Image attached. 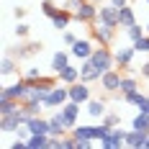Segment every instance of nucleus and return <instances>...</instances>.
Listing matches in <instances>:
<instances>
[{"mask_svg":"<svg viewBox=\"0 0 149 149\" xmlns=\"http://www.w3.org/2000/svg\"><path fill=\"white\" fill-rule=\"evenodd\" d=\"M67 8L72 10L74 21H80V23H93L95 18H98V3H93V0H70L67 3Z\"/></svg>","mask_w":149,"mask_h":149,"instance_id":"obj_1","label":"nucleus"},{"mask_svg":"<svg viewBox=\"0 0 149 149\" xmlns=\"http://www.w3.org/2000/svg\"><path fill=\"white\" fill-rule=\"evenodd\" d=\"M90 62H93V64L100 70V74L116 67V57H113V52H111V49H105V46H100V49H93Z\"/></svg>","mask_w":149,"mask_h":149,"instance_id":"obj_2","label":"nucleus"},{"mask_svg":"<svg viewBox=\"0 0 149 149\" xmlns=\"http://www.w3.org/2000/svg\"><path fill=\"white\" fill-rule=\"evenodd\" d=\"M67 100H70V85H64V82H62L59 88L54 85L52 93L44 98V108H62Z\"/></svg>","mask_w":149,"mask_h":149,"instance_id":"obj_3","label":"nucleus"},{"mask_svg":"<svg viewBox=\"0 0 149 149\" xmlns=\"http://www.w3.org/2000/svg\"><path fill=\"white\" fill-rule=\"evenodd\" d=\"M93 39L95 41H100V46H108L113 41V36H116V26H108L103 21H93Z\"/></svg>","mask_w":149,"mask_h":149,"instance_id":"obj_4","label":"nucleus"},{"mask_svg":"<svg viewBox=\"0 0 149 149\" xmlns=\"http://www.w3.org/2000/svg\"><path fill=\"white\" fill-rule=\"evenodd\" d=\"M21 123H26V116H23V111L18 108L13 113L0 116V131H3V134H15V129H18Z\"/></svg>","mask_w":149,"mask_h":149,"instance_id":"obj_5","label":"nucleus"},{"mask_svg":"<svg viewBox=\"0 0 149 149\" xmlns=\"http://www.w3.org/2000/svg\"><path fill=\"white\" fill-rule=\"evenodd\" d=\"M100 147H103V149H118V147H126V131H123L121 126H111V131L103 136Z\"/></svg>","mask_w":149,"mask_h":149,"instance_id":"obj_6","label":"nucleus"},{"mask_svg":"<svg viewBox=\"0 0 149 149\" xmlns=\"http://www.w3.org/2000/svg\"><path fill=\"white\" fill-rule=\"evenodd\" d=\"M121 80H123V74L118 70H108V72L100 74V88L105 93H118L121 90Z\"/></svg>","mask_w":149,"mask_h":149,"instance_id":"obj_7","label":"nucleus"},{"mask_svg":"<svg viewBox=\"0 0 149 149\" xmlns=\"http://www.w3.org/2000/svg\"><path fill=\"white\" fill-rule=\"evenodd\" d=\"M80 105H82V103L67 100V103L59 108V111H62V118H64V123H67V129H70V131L77 126V118H80Z\"/></svg>","mask_w":149,"mask_h":149,"instance_id":"obj_8","label":"nucleus"},{"mask_svg":"<svg viewBox=\"0 0 149 149\" xmlns=\"http://www.w3.org/2000/svg\"><path fill=\"white\" fill-rule=\"evenodd\" d=\"M136 54H139V52H136V46H134V44H131V46H121V49H116V52H113V57H116V67H121V70H129Z\"/></svg>","mask_w":149,"mask_h":149,"instance_id":"obj_9","label":"nucleus"},{"mask_svg":"<svg viewBox=\"0 0 149 149\" xmlns=\"http://www.w3.org/2000/svg\"><path fill=\"white\" fill-rule=\"evenodd\" d=\"M70 100L85 105L90 100V82H82V80L72 82V85H70Z\"/></svg>","mask_w":149,"mask_h":149,"instance_id":"obj_10","label":"nucleus"},{"mask_svg":"<svg viewBox=\"0 0 149 149\" xmlns=\"http://www.w3.org/2000/svg\"><path fill=\"white\" fill-rule=\"evenodd\" d=\"M67 134H70V129H67V123L62 118V111L54 108V113L49 118V136H67Z\"/></svg>","mask_w":149,"mask_h":149,"instance_id":"obj_11","label":"nucleus"},{"mask_svg":"<svg viewBox=\"0 0 149 149\" xmlns=\"http://www.w3.org/2000/svg\"><path fill=\"white\" fill-rule=\"evenodd\" d=\"M26 93H29V82H26L23 77H21L18 82H13V85H8V88L0 90V95H8V98H13V100H21V103H23Z\"/></svg>","mask_w":149,"mask_h":149,"instance_id":"obj_12","label":"nucleus"},{"mask_svg":"<svg viewBox=\"0 0 149 149\" xmlns=\"http://www.w3.org/2000/svg\"><path fill=\"white\" fill-rule=\"evenodd\" d=\"M95 21H103L108 26H116L118 29V8L113 5V3H108V5H100L98 8V18Z\"/></svg>","mask_w":149,"mask_h":149,"instance_id":"obj_13","label":"nucleus"},{"mask_svg":"<svg viewBox=\"0 0 149 149\" xmlns=\"http://www.w3.org/2000/svg\"><path fill=\"white\" fill-rule=\"evenodd\" d=\"M41 52V44H18V46H10L8 49V54L15 57V59H26V57H33V54H39Z\"/></svg>","mask_w":149,"mask_h":149,"instance_id":"obj_14","label":"nucleus"},{"mask_svg":"<svg viewBox=\"0 0 149 149\" xmlns=\"http://www.w3.org/2000/svg\"><path fill=\"white\" fill-rule=\"evenodd\" d=\"M80 80L82 82H100V70L90 59H82L80 62Z\"/></svg>","mask_w":149,"mask_h":149,"instance_id":"obj_15","label":"nucleus"},{"mask_svg":"<svg viewBox=\"0 0 149 149\" xmlns=\"http://www.w3.org/2000/svg\"><path fill=\"white\" fill-rule=\"evenodd\" d=\"M49 21H52V26H54L57 31H67L70 21H74V15H72V10H70V8H59V10L52 15Z\"/></svg>","mask_w":149,"mask_h":149,"instance_id":"obj_16","label":"nucleus"},{"mask_svg":"<svg viewBox=\"0 0 149 149\" xmlns=\"http://www.w3.org/2000/svg\"><path fill=\"white\" fill-rule=\"evenodd\" d=\"M147 139H149L147 131H141V129H134V126H131V131H126V147L141 149V147H147Z\"/></svg>","mask_w":149,"mask_h":149,"instance_id":"obj_17","label":"nucleus"},{"mask_svg":"<svg viewBox=\"0 0 149 149\" xmlns=\"http://www.w3.org/2000/svg\"><path fill=\"white\" fill-rule=\"evenodd\" d=\"M70 52H72L74 59H90V54H93V44H90L88 39H77L72 46H70Z\"/></svg>","mask_w":149,"mask_h":149,"instance_id":"obj_18","label":"nucleus"},{"mask_svg":"<svg viewBox=\"0 0 149 149\" xmlns=\"http://www.w3.org/2000/svg\"><path fill=\"white\" fill-rule=\"evenodd\" d=\"M85 105H88V111H85V113H88V116H90L93 121H103L105 111H108L105 100H93V98H90V100H88Z\"/></svg>","mask_w":149,"mask_h":149,"instance_id":"obj_19","label":"nucleus"},{"mask_svg":"<svg viewBox=\"0 0 149 149\" xmlns=\"http://www.w3.org/2000/svg\"><path fill=\"white\" fill-rule=\"evenodd\" d=\"M136 23V13H134V8L131 5H123V8H118V29H131Z\"/></svg>","mask_w":149,"mask_h":149,"instance_id":"obj_20","label":"nucleus"},{"mask_svg":"<svg viewBox=\"0 0 149 149\" xmlns=\"http://www.w3.org/2000/svg\"><path fill=\"white\" fill-rule=\"evenodd\" d=\"M26 123H29L31 134H49V118H41V113L26 118Z\"/></svg>","mask_w":149,"mask_h":149,"instance_id":"obj_21","label":"nucleus"},{"mask_svg":"<svg viewBox=\"0 0 149 149\" xmlns=\"http://www.w3.org/2000/svg\"><path fill=\"white\" fill-rule=\"evenodd\" d=\"M70 57H72V52H62V49H59V52H54V57H52V70L59 74L62 70L70 64Z\"/></svg>","mask_w":149,"mask_h":149,"instance_id":"obj_22","label":"nucleus"},{"mask_svg":"<svg viewBox=\"0 0 149 149\" xmlns=\"http://www.w3.org/2000/svg\"><path fill=\"white\" fill-rule=\"evenodd\" d=\"M57 77H59V82H64V85H72V82H77V80H80V67L67 64V67L57 74Z\"/></svg>","mask_w":149,"mask_h":149,"instance_id":"obj_23","label":"nucleus"},{"mask_svg":"<svg viewBox=\"0 0 149 149\" xmlns=\"http://www.w3.org/2000/svg\"><path fill=\"white\" fill-rule=\"evenodd\" d=\"M26 141L29 149H49V134H31Z\"/></svg>","mask_w":149,"mask_h":149,"instance_id":"obj_24","label":"nucleus"},{"mask_svg":"<svg viewBox=\"0 0 149 149\" xmlns=\"http://www.w3.org/2000/svg\"><path fill=\"white\" fill-rule=\"evenodd\" d=\"M0 72L5 74V77H8V74H15V72H18V59L10 57V54H5L3 62H0Z\"/></svg>","mask_w":149,"mask_h":149,"instance_id":"obj_25","label":"nucleus"},{"mask_svg":"<svg viewBox=\"0 0 149 149\" xmlns=\"http://www.w3.org/2000/svg\"><path fill=\"white\" fill-rule=\"evenodd\" d=\"M18 108H21V100H13V98H8V95H0V116L13 113Z\"/></svg>","mask_w":149,"mask_h":149,"instance_id":"obj_26","label":"nucleus"},{"mask_svg":"<svg viewBox=\"0 0 149 149\" xmlns=\"http://www.w3.org/2000/svg\"><path fill=\"white\" fill-rule=\"evenodd\" d=\"M21 111L26 118H31V116H39L44 111V103H21Z\"/></svg>","mask_w":149,"mask_h":149,"instance_id":"obj_27","label":"nucleus"},{"mask_svg":"<svg viewBox=\"0 0 149 149\" xmlns=\"http://www.w3.org/2000/svg\"><path fill=\"white\" fill-rule=\"evenodd\" d=\"M131 126H134V129H141V131H147V134H149V113H141V111H139V113L134 116V121H131Z\"/></svg>","mask_w":149,"mask_h":149,"instance_id":"obj_28","label":"nucleus"},{"mask_svg":"<svg viewBox=\"0 0 149 149\" xmlns=\"http://www.w3.org/2000/svg\"><path fill=\"white\" fill-rule=\"evenodd\" d=\"M134 90H139V82H136V77H123L121 80V95H129V93H134Z\"/></svg>","mask_w":149,"mask_h":149,"instance_id":"obj_29","label":"nucleus"},{"mask_svg":"<svg viewBox=\"0 0 149 149\" xmlns=\"http://www.w3.org/2000/svg\"><path fill=\"white\" fill-rule=\"evenodd\" d=\"M123 100H126L129 105H136V108H139V105H141L144 100H147V95H144V93H139V90H134V93L123 95Z\"/></svg>","mask_w":149,"mask_h":149,"instance_id":"obj_30","label":"nucleus"},{"mask_svg":"<svg viewBox=\"0 0 149 149\" xmlns=\"http://www.w3.org/2000/svg\"><path fill=\"white\" fill-rule=\"evenodd\" d=\"M41 77H44V74H41L39 67H26V70H23V80H26V82H36V80H41Z\"/></svg>","mask_w":149,"mask_h":149,"instance_id":"obj_31","label":"nucleus"},{"mask_svg":"<svg viewBox=\"0 0 149 149\" xmlns=\"http://www.w3.org/2000/svg\"><path fill=\"white\" fill-rule=\"evenodd\" d=\"M144 33H147V29H141V26H139V23H134V26H131V29H126V36H129V41H131V44H134L136 39H141V36H144Z\"/></svg>","mask_w":149,"mask_h":149,"instance_id":"obj_32","label":"nucleus"},{"mask_svg":"<svg viewBox=\"0 0 149 149\" xmlns=\"http://www.w3.org/2000/svg\"><path fill=\"white\" fill-rule=\"evenodd\" d=\"M134 46H136V52H139V54H149V33H144L141 39H136Z\"/></svg>","mask_w":149,"mask_h":149,"instance_id":"obj_33","label":"nucleus"},{"mask_svg":"<svg viewBox=\"0 0 149 149\" xmlns=\"http://www.w3.org/2000/svg\"><path fill=\"white\" fill-rule=\"evenodd\" d=\"M57 10H59V8H57L52 0H41V13H44V15H49V18H52V15L57 13Z\"/></svg>","mask_w":149,"mask_h":149,"instance_id":"obj_34","label":"nucleus"},{"mask_svg":"<svg viewBox=\"0 0 149 149\" xmlns=\"http://www.w3.org/2000/svg\"><path fill=\"white\" fill-rule=\"evenodd\" d=\"M13 31H15V36H18V39H26V36L31 33V26H29V23H21V21H18Z\"/></svg>","mask_w":149,"mask_h":149,"instance_id":"obj_35","label":"nucleus"},{"mask_svg":"<svg viewBox=\"0 0 149 149\" xmlns=\"http://www.w3.org/2000/svg\"><path fill=\"white\" fill-rule=\"evenodd\" d=\"M103 123H108V126H121V116H118V113H111V111H105Z\"/></svg>","mask_w":149,"mask_h":149,"instance_id":"obj_36","label":"nucleus"},{"mask_svg":"<svg viewBox=\"0 0 149 149\" xmlns=\"http://www.w3.org/2000/svg\"><path fill=\"white\" fill-rule=\"evenodd\" d=\"M62 149H77V139L74 136H62Z\"/></svg>","mask_w":149,"mask_h":149,"instance_id":"obj_37","label":"nucleus"},{"mask_svg":"<svg viewBox=\"0 0 149 149\" xmlns=\"http://www.w3.org/2000/svg\"><path fill=\"white\" fill-rule=\"evenodd\" d=\"M62 41H64L67 46H72L74 41H77V36H74L72 31H62Z\"/></svg>","mask_w":149,"mask_h":149,"instance_id":"obj_38","label":"nucleus"},{"mask_svg":"<svg viewBox=\"0 0 149 149\" xmlns=\"http://www.w3.org/2000/svg\"><path fill=\"white\" fill-rule=\"evenodd\" d=\"M93 147V139H77V149H90Z\"/></svg>","mask_w":149,"mask_h":149,"instance_id":"obj_39","label":"nucleus"},{"mask_svg":"<svg viewBox=\"0 0 149 149\" xmlns=\"http://www.w3.org/2000/svg\"><path fill=\"white\" fill-rule=\"evenodd\" d=\"M141 77H144V80H149V59L141 64Z\"/></svg>","mask_w":149,"mask_h":149,"instance_id":"obj_40","label":"nucleus"},{"mask_svg":"<svg viewBox=\"0 0 149 149\" xmlns=\"http://www.w3.org/2000/svg\"><path fill=\"white\" fill-rule=\"evenodd\" d=\"M13 15H15V21H21V18L26 15V8H15V10H13Z\"/></svg>","mask_w":149,"mask_h":149,"instance_id":"obj_41","label":"nucleus"},{"mask_svg":"<svg viewBox=\"0 0 149 149\" xmlns=\"http://www.w3.org/2000/svg\"><path fill=\"white\" fill-rule=\"evenodd\" d=\"M111 3H113L116 8H123V5H129V0H111Z\"/></svg>","mask_w":149,"mask_h":149,"instance_id":"obj_42","label":"nucleus"},{"mask_svg":"<svg viewBox=\"0 0 149 149\" xmlns=\"http://www.w3.org/2000/svg\"><path fill=\"white\" fill-rule=\"evenodd\" d=\"M147 33H149V21H147Z\"/></svg>","mask_w":149,"mask_h":149,"instance_id":"obj_43","label":"nucleus"},{"mask_svg":"<svg viewBox=\"0 0 149 149\" xmlns=\"http://www.w3.org/2000/svg\"><path fill=\"white\" fill-rule=\"evenodd\" d=\"M147 149H149V139H147Z\"/></svg>","mask_w":149,"mask_h":149,"instance_id":"obj_44","label":"nucleus"},{"mask_svg":"<svg viewBox=\"0 0 149 149\" xmlns=\"http://www.w3.org/2000/svg\"><path fill=\"white\" fill-rule=\"evenodd\" d=\"M144 3H147V5H149V0H144Z\"/></svg>","mask_w":149,"mask_h":149,"instance_id":"obj_45","label":"nucleus"}]
</instances>
